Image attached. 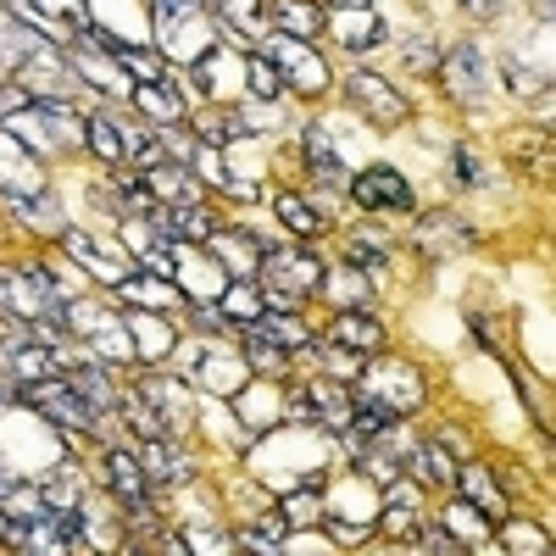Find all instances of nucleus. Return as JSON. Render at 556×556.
I'll list each match as a JSON object with an SVG mask.
<instances>
[{
    "instance_id": "obj_23",
    "label": "nucleus",
    "mask_w": 556,
    "mask_h": 556,
    "mask_svg": "<svg viewBox=\"0 0 556 556\" xmlns=\"http://www.w3.org/2000/svg\"><path fill=\"white\" fill-rule=\"evenodd\" d=\"M67 379L84 390L89 406H101V412L123 406V390H117V379H112V362H101V356H73V362H67Z\"/></svg>"
},
{
    "instance_id": "obj_53",
    "label": "nucleus",
    "mask_w": 556,
    "mask_h": 556,
    "mask_svg": "<svg viewBox=\"0 0 556 556\" xmlns=\"http://www.w3.org/2000/svg\"><path fill=\"white\" fill-rule=\"evenodd\" d=\"M12 390H17V384H12V374H7V367H0V406L12 401Z\"/></svg>"
},
{
    "instance_id": "obj_39",
    "label": "nucleus",
    "mask_w": 556,
    "mask_h": 556,
    "mask_svg": "<svg viewBox=\"0 0 556 556\" xmlns=\"http://www.w3.org/2000/svg\"><path fill=\"white\" fill-rule=\"evenodd\" d=\"M445 529L456 534V545H462V551H484V545H490V534H484L479 513H473V506L462 501V495H456V501L445 506Z\"/></svg>"
},
{
    "instance_id": "obj_52",
    "label": "nucleus",
    "mask_w": 556,
    "mask_h": 556,
    "mask_svg": "<svg viewBox=\"0 0 556 556\" xmlns=\"http://www.w3.org/2000/svg\"><path fill=\"white\" fill-rule=\"evenodd\" d=\"M462 7L479 12V17H495V12H501V0H462Z\"/></svg>"
},
{
    "instance_id": "obj_51",
    "label": "nucleus",
    "mask_w": 556,
    "mask_h": 556,
    "mask_svg": "<svg viewBox=\"0 0 556 556\" xmlns=\"http://www.w3.org/2000/svg\"><path fill=\"white\" fill-rule=\"evenodd\" d=\"M506 523V551H551V540L529 523H513V518H501Z\"/></svg>"
},
{
    "instance_id": "obj_8",
    "label": "nucleus",
    "mask_w": 556,
    "mask_h": 556,
    "mask_svg": "<svg viewBox=\"0 0 556 556\" xmlns=\"http://www.w3.org/2000/svg\"><path fill=\"white\" fill-rule=\"evenodd\" d=\"M340 89H345L351 112L367 117L374 128H401V123H406V96H401L390 78H379V73H351Z\"/></svg>"
},
{
    "instance_id": "obj_46",
    "label": "nucleus",
    "mask_w": 556,
    "mask_h": 556,
    "mask_svg": "<svg viewBox=\"0 0 556 556\" xmlns=\"http://www.w3.org/2000/svg\"><path fill=\"white\" fill-rule=\"evenodd\" d=\"M245 367H251V374H262V379H278V374H290V356L245 329Z\"/></svg>"
},
{
    "instance_id": "obj_41",
    "label": "nucleus",
    "mask_w": 556,
    "mask_h": 556,
    "mask_svg": "<svg viewBox=\"0 0 556 556\" xmlns=\"http://www.w3.org/2000/svg\"><path fill=\"white\" fill-rule=\"evenodd\" d=\"M273 212H278V223H285L290 235H323V228H329V223H323V212H317V206H306L301 195H278V201H273Z\"/></svg>"
},
{
    "instance_id": "obj_5",
    "label": "nucleus",
    "mask_w": 556,
    "mask_h": 556,
    "mask_svg": "<svg viewBox=\"0 0 556 556\" xmlns=\"http://www.w3.org/2000/svg\"><path fill=\"white\" fill-rule=\"evenodd\" d=\"M256 273H262V285H267V290L301 301V295L323 290V273H329V267H323L312 251H301V245H267Z\"/></svg>"
},
{
    "instance_id": "obj_43",
    "label": "nucleus",
    "mask_w": 556,
    "mask_h": 556,
    "mask_svg": "<svg viewBox=\"0 0 556 556\" xmlns=\"http://www.w3.org/2000/svg\"><path fill=\"white\" fill-rule=\"evenodd\" d=\"M245 89L256 101H278V96H285V78H278V67L262 51H245Z\"/></svg>"
},
{
    "instance_id": "obj_34",
    "label": "nucleus",
    "mask_w": 556,
    "mask_h": 556,
    "mask_svg": "<svg viewBox=\"0 0 556 556\" xmlns=\"http://www.w3.org/2000/svg\"><path fill=\"white\" fill-rule=\"evenodd\" d=\"M323 479H301V484H290V490H278V518H285L290 529L295 523H317L323 518Z\"/></svg>"
},
{
    "instance_id": "obj_18",
    "label": "nucleus",
    "mask_w": 556,
    "mask_h": 556,
    "mask_svg": "<svg viewBox=\"0 0 556 556\" xmlns=\"http://www.w3.org/2000/svg\"><path fill=\"white\" fill-rule=\"evenodd\" d=\"M146 184L162 206H195L201 201V184H195V167L178 162V156H162L156 167H146Z\"/></svg>"
},
{
    "instance_id": "obj_54",
    "label": "nucleus",
    "mask_w": 556,
    "mask_h": 556,
    "mask_svg": "<svg viewBox=\"0 0 556 556\" xmlns=\"http://www.w3.org/2000/svg\"><path fill=\"white\" fill-rule=\"evenodd\" d=\"M534 12H540V23H551V0H534Z\"/></svg>"
},
{
    "instance_id": "obj_49",
    "label": "nucleus",
    "mask_w": 556,
    "mask_h": 556,
    "mask_svg": "<svg viewBox=\"0 0 556 556\" xmlns=\"http://www.w3.org/2000/svg\"><path fill=\"white\" fill-rule=\"evenodd\" d=\"M285 529H290V523L273 513L267 523H251V529H245V540H235V545H245V551H278V545H285Z\"/></svg>"
},
{
    "instance_id": "obj_11",
    "label": "nucleus",
    "mask_w": 556,
    "mask_h": 556,
    "mask_svg": "<svg viewBox=\"0 0 556 556\" xmlns=\"http://www.w3.org/2000/svg\"><path fill=\"white\" fill-rule=\"evenodd\" d=\"M23 73V89H28V96H45V101H73L78 96V73H73V62H62V56H51V51H45V45H39V51L17 67Z\"/></svg>"
},
{
    "instance_id": "obj_4",
    "label": "nucleus",
    "mask_w": 556,
    "mask_h": 556,
    "mask_svg": "<svg viewBox=\"0 0 556 556\" xmlns=\"http://www.w3.org/2000/svg\"><path fill=\"white\" fill-rule=\"evenodd\" d=\"M67 334H84L89 345H96L89 356H101V362H112V367H128V362H134L128 323L112 317V312L96 306V301H67Z\"/></svg>"
},
{
    "instance_id": "obj_22",
    "label": "nucleus",
    "mask_w": 556,
    "mask_h": 556,
    "mask_svg": "<svg viewBox=\"0 0 556 556\" xmlns=\"http://www.w3.org/2000/svg\"><path fill=\"white\" fill-rule=\"evenodd\" d=\"M139 468H146V479H156V484H178V479L195 473V456L184 445H173V434H156V440L139 445Z\"/></svg>"
},
{
    "instance_id": "obj_42",
    "label": "nucleus",
    "mask_w": 556,
    "mask_h": 556,
    "mask_svg": "<svg viewBox=\"0 0 556 556\" xmlns=\"http://www.w3.org/2000/svg\"><path fill=\"white\" fill-rule=\"evenodd\" d=\"M39 495H45V506H51V513H78L84 506V484L62 468V473H45L39 479Z\"/></svg>"
},
{
    "instance_id": "obj_35",
    "label": "nucleus",
    "mask_w": 556,
    "mask_h": 556,
    "mask_svg": "<svg viewBox=\"0 0 556 556\" xmlns=\"http://www.w3.org/2000/svg\"><path fill=\"white\" fill-rule=\"evenodd\" d=\"M251 334L256 340H267V345H278V351H301L312 334H306V323L295 317V312H262L256 323H251Z\"/></svg>"
},
{
    "instance_id": "obj_12",
    "label": "nucleus",
    "mask_w": 556,
    "mask_h": 556,
    "mask_svg": "<svg viewBox=\"0 0 556 556\" xmlns=\"http://www.w3.org/2000/svg\"><path fill=\"white\" fill-rule=\"evenodd\" d=\"M329 28H334V39L345 45L351 56H367V51H379V45L390 39V28H384V17L374 7H334Z\"/></svg>"
},
{
    "instance_id": "obj_2",
    "label": "nucleus",
    "mask_w": 556,
    "mask_h": 556,
    "mask_svg": "<svg viewBox=\"0 0 556 556\" xmlns=\"http://www.w3.org/2000/svg\"><path fill=\"white\" fill-rule=\"evenodd\" d=\"M351 395L384 406L401 424V417H412L417 406H424V374H417L412 362H401V356H367L356 367V390Z\"/></svg>"
},
{
    "instance_id": "obj_28",
    "label": "nucleus",
    "mask_w": 556,
    "mask_h": 556,
    "mask_svg": "<svg viewBox=\"0 0 556 556\" xmlns=\"http://www.w3.org/2000/svg\"><path fill=\"white\" fill-rule=\"evenodd\" d=\"M139 112H146L151 123H184V89L178 84H167V78H156V84H134V96H128Z\"/></svg>"
},
{
    "instance_id": "obj_27",
    "label": "nucleus",
    "mask_w": 556,
    "mask_h": 556,
    "mask_svg": "<svg viewBox=\"0 0 556 556\" xmlns=\"http://www.w3.org/2000/svg\"><path fill=\"white\" fill-rule=\"evenodd\" d=\"M456 490H462V501H468L479 518H490V523L506 518V495H501V484L484 468H456Z\"/></svg>"
},
{
    "instance_id": "obj_40",
    "label": "nucleus",
    "mask_w": 556,
    "mask_h": 556,
    "mask_svg": "<svg viewBox=\"0 0 556 556\" xmlns=\"http://www.w3.org/2000/svg\"><path fill=\"white\" fill-rule=\"evenodd\" d=\"M395 51H401L406 73H440V51H445V45H434V34L417 28V34H406V39L395 45Z\"/></svg>"
},
{
    "instance_id": "obj_14",
    "label": "nucleus",
    "mask_w": 556,
    "mask_h": 556,
    "mask_svg": "<svg viewBox=\"0 0 556 556\" xmlns=\"http://www.w3.org/2000/svg\"><path fill=\"white\" fill-rule=\"evenodd\" d=\"M34 190H45L39 156L23 146L17 134L0 128V195H34Z\"/></svg>"
},
{
    "instance_id": "obj_20",
    "label": "nucleus",
    "mask_w": 556,
    "mask_h": 556,
    "mask_svg": "<svg viewBox=\"0 0 556 556\" xmlns=\"http://www.w3.org/2000/svg\"><path fill=\"white\" fill-rule=\"evenodd\" d=\"M117 295L128 306H146V312H190V295H184L173 278H156V273H134L117 285Z\"/></svg>"
},
{
    "instance_id": "obj_29",
    "label": "nucleus",
    "mask_w": 556,
    "mask_h": 556,
    "mask_svg": "<svg viewBox=\"0 0 556 556\" xmlns=\"http://www.w3.org/2000/svg\"><path fill=\"white\" fill-rule=\"evenodd\" d=\"M406 473L429 479L434 490H456V451H445V434L412 445V468H406Z\"/></svg>"
},
{
    "instance_id": "obj_45",
    "label": "nucleus",
    "mask_w": 556,
    "mask_h": 556,
    "mask_svg": "<svg viewBox=\"0 0 556 556\" xmlns=\"http://www.w3.org/2000/svg\"><path fill=\"white\" fill-rule=\"evenodd\" d=\"M112 62L128 73V84H156L162 78V56L156 51H139V45H117Z\"/></svg>"
},
{
    "instance_id": "obj_1",
    "label": "nucleus",
    "mask_w": 556,
    "mask_h": 556,
    "mask_svg": "<svg viewBox=\"0 0 556 556\" xmlns=\"http://www.w3.org/2000/svg\"><path fill=\"white\" fill-rule=\"evenodd\" d=\"M0 128L17 134L34 156H67L84 146V117L67 101H28L23 112L0 117Z\"/></svg>"
},
{
    "instance_id": "obj_48",
    "label": "nucleus",
    "mask_w": 556,
    "mask_h": 556,
    "mask_svg": "<svg viewBox=\"0 0 556 556\" xmlns=\"http://www.w3.org/2000/svg\"><path fill=\"white\" fill-rule=\"evenodd\" d=\"M501 78L513 84V96H523V101H534V96H551V78H545V73H529L518 56H501Z\"/></svg>"
},
{
    "instance_id": "obj_7",
    "label": "nucleus",
    "mask_w": 556,
    "mask_h": 556,
    "mask_svg": "<svg viewBox=\"0 0 556 556\" xmlns=\"http://www.w3.org/2000/svg\"><path fill=\"white\" fill-rule=\"evenodd\" d=\"M262 56L278 67L285 89H301V96H323V89H329V67H323V56L312 51L306 39L273 34V39H262Z\"/></svg>"
},
{
    "instance_id": "obj_6",
    "label": "nucleus",
    "mask_w": 556,
    "mask_h": 556,
    "mask_svg": "<svg viewBox=\"0 0 556 556\" xmlns=\"http://www.w3.org/2000/svg\"><path fill=\"white\" fill-rule=\"evenodd\" d=\"M440 73H445V89L456 106H484L490 89H495V73H490V56L479 51L473 39L451 45V51H440Z\"/></svg>"
},
{
    "instance_id": "obj_30",
    "label": "nucleus",
    "mask_w": 556,
    "mask_h": 556,
    "mask_svg": "<svg viewBox=\"0 0 556 556\" xmlns=\"http://www.w3.org/2000/svg\"><path fill=\"white\" fill-rule=\"evenodd\" d=\"M235 412H240V424L245 429H273V424H285V395H278V390H262V384H240L235 390Z\"/></svg>"
},
{
    "instance_id": "obj_55",
    "label": "nucleus",
    "mask_w": 556,
    "mask_h": 556,
    "mask_svg": "<svg viewBox=\"0 0 556 556\" xmlns=\"http://www.w3.org/2000/svg\"><path fill=\"white\" fill-rule=\"evenodd\" d=\"M329 7H367V0H329Z\"/></svg>"
},
{
    "instance_id": "obj_9",
    "label": "nucleus",
    "mask_w": 556,
    "mask_h": 556,
    "mask_svg": "<svg viewBox=\"0 0 556 556\" xmlns=\"http://www.w3.org/2000/svg\"><path fill=\"white\" fill-rule=\"evenodd\" d=\"M412 245H417V256L445 262V256L473 251V245H479V228H473L468 217H456V212H429V217L412 223Z\"/></svg>"
},
{
    "instance_id": "obj_15",
    "label": "nucleus",
    "mask_w": 556,
    "mask_h": 556,
    "mask_svg": "<svg viewBox=\"0 0 556 556\" xmlns=\"http://www.w3.org/2000/svg\"><path fill=\"white\" fill-rule=\"evenodd\" d=\"M123 323H128V340H134V362H162V356H173V345H178V334H173V323H167V312H146V306H134V312H123Z\"/></svg>"
},
{
    "instance_id": "obj_33",
    "label": "nucleus",
    "mask_w": 556,
    "mask_h": 556,
    "mask_svg": "<svg viewBox=\"0 0 556 556\" xmlns=\"http://www.w3.org/2000/svg\"><path fill=\"white\" fill-rule=\"evenodd\" d=\"M62 240H67V251H73V262H84V273H96V278H101V285H112V290H117V285H123V278H128V267H123L117 256H106V251H101L96 240H89V235H78V228H67V235H62Z\"/></svg>"
},
{
    "instance_id": "obj_47",
    "label": "nucleus",
    "mask_w": 556,
    "mask_h": 556,
    "mask_svg": "<svg viewBox=\"0 0 556 556\" xmlns=\"http://www.w3.org/2000/svg\"><path fill=\"white\" fill-rule=\"evenodd\" d=\"M123 417H128V424H134L139 434H146V440H156V434H173V424H167V417H162V412H156L146 395H139V390H134V395H123Z\"/></svg>"
},
{
    "instance_id": "obj_38",
    "label": "nucleus",
    "mask_w": 556,
    "mask_h": 556,
    "mask_svg": "<svg viewBox=\"0 0 556 556\" xmlns=\"http://www.w3.org/2000/svg\"><path fill=\"white\" fill-rule=\"evenodd\" d=\"M84 146L96 151L101 162H128V156H123V123L106 117V112H96V117L84 123Z\"/></svg>"
},
{
    "instance_id": "obj_44",
    "label": "nucleus",
    "mask_w": 556,
    "mask_h": 556,
    "mask_svg": "<svg viewBox=\"0 0 556 556\" xmlns=\"http://www.w3.org/2000/svg\"><path fill=\"white\" fill-rule=\"evenodd\" d=\"M195 134H201V146H228V139H245V117L240 106H223V112H206Z\"/></svg>"
},
{
    "instance_id": "obj_24",
    "label": "nucleus",
    "mask_w": 556,
    "mask_h": 556,
    "mask_svg": "<svg viewBox=\"0 0 556 556\" xmlns=\"http://www.w3.org/2000/svg\"><path fill=\"white\" fill-rule=\"evenodd\" d=\"M306 390V401H312V417L323 429H345L351 424V390H345V379H329V374H317L312 384H301Z\"/></svg>"
},
{
    "instance_id": "obj_3",
    "label": "nucleus",
    "mask_w": 556,
    "mask_h": 556,
    "mask_svg": "<svg viewBox=\"0 0 556 556\" xmlns=\"http://www.w3.org/2000/svg\"><path fill=\"white\" fill-rule=\"evenodd\" d=\"M17 395L39 412V417H51L56 429H67V434H89L101 424V406H89L84 401V390L67 379V374H56V379H34V384H17Z\"/></svg>"
},
{
    "instance_id": "obj_25",
    "label": "nucleus",
    "mask_w": 556,
    "mask_h": 556,
    "mask_svg": "<svg viewBox=\"0 0 556 556\" xmlns=\"http://www.w3.org/2000/svg\"><path fill=\"white\" fill-rule=\"evenodd\" d=\"M267 23L290 39H317V28L329 23V12L317 0H267Z\"/></svg>"
},
{
    "instance_id": "obj_36",
    "label": "nucleus",
    "mask_w": 556,
    "mask_h": 556,
    "mask_svg": "<svg viewBox=\"0 0 556 556\" xmlns=\"http://www.w3.org/2000/svg\"><path fill=\"white\" fill-rule=\"evenodd\" d=\"M379 523H384V534H395V540H406V545H412V534L424 529L417 495H412V490L401 495V484H390V495H384V518H379Z\"/></svg>"
},
{
    "instance_id": "obj_16",
    "label": "nucleus",
    "mask_w": 556,
    "mask_h": 556,
    "mask_svg": "<svg viewBox=\"0 0 556 556\" xmlns=\"http://www.w3.org/2000/svg\"><path fill=\"white\" fill-rule=\"evenodd\" d=\"M206 251L235 273V278H251L256 267H262V235L256 228H212V240H206Z\"/></svg>"
},
{
    "instance_id": "obj_37",
    "label": "nucleus",
    "mask_w": 556,
    "mask_h": 556,
    "mask_svg": "<svg viewBox=\"0 0 556 556\" xmlns=\"http://www.w3.org/2000/svg\"><path fill=\"white\" fill-rule=\"evenodd\" d=\"M323 290H329V301L340 312H367V301H374V290H367V278L356 267H334V273H323Z\"/></svg>"
},
{
    "instance_id": "obj_19",
    "label": "nucleus",
    "mask_w": 556,
    "mask_h": 556,
    "mask_svg": "<svg viewBox=\"0 0 556 556\" xmlns=\"http://www.w3.org/2000/svg\"><path fill=\"white\" fill-rule=\"evenodd\" d=\"M0 201H7V212H12L23 228H34V235H51V240L67 235V212H62V201H56L51 190H34V195H0Z\"/></svg>"
},
{
    "instance_id": "obj_32",
    "label": "nucleus",
    "mask_w": 556,
    "mask_h": 556,
    "mask_svg": "<svg viewBox=\"0 0 556 556\" xmlns=\"http://www.w3.org/2000/svg\"><path fill=\"white\" fill-rule=\"evenodd\" d=\"M334 345H345V351H356V356H374V351H384V329L367 312H340L334 317V334H329Z\"/></svg>"
},
{
    "instance_id": "obj_21",
    "label": "nucleus",
    "mask_w": 556,
    "mask_h": 556,
    "mask_svg": "<svg viewBox=\"0 0 556 556\" xmlns=\"http://www.w3.org/2000/svg\"><path fill=\"white\" fill-rule=\"evenodd\" d=\"M101 479H106V490L117 495V506L151 495V479H146V468H139V456H134L128 445H112V451L101 456Z\"/></svg>"
},
{
    "instance_id": "obj_13",
    "label": "nucleus",
    "mask_w": 556,
    "mask_h": 556,
    "mask_svg": "<svg viewBox=\"0 0 556 556\" xmlns=\"http://www.w3.org/2000/svg\"><path fill=\"white\" fill-rule=\"evenodd\" d=\"M217 34H228L235 45H256L267 39V0H206Z\"/></svg>"
},
{
    "instance_id": "obj_10",
    "label": "nucleus",
    "mask_w": 556,
    "mask_h": 556,
    "mask_svg": "<svg viewBox=\"0 0 556 556\" xmlns=\"http://www.w3.org/2000/svg\"><path fill=\"white\" fill-rule=\"evenodd\" d=\"M351 195H356V206L362 212H412L417 206V195H412V184L395 173V167H367V173H356L351 178Z\"/></svg>"
},
{
    "instance_id": "obj_17",
    "label": "nucleus",
    "mask_w": 556,
    "mask_h": 556,
    "mask_svg": "<svg viewBox=\"0 0 556 556\" xmlns=\"http://www.w3.org/2000/svg\"><path fill=\"white\" fill-rule=\"evenodd\" d=\"M301 156H306V173L323 184V190H345L351 184V173H345V162H340V151H334V139H329L323 123L301 128Z\"/></svg>"
},
{
    "instance_id": "obj_31",
    "label": "nucleus",
    "mask_w": 556,
    "mask_h": 556,
    "mask_svg": "<svg viewBox=\"0 0 556 556\" xmlns=\"http://www.w3.org/2000/svg\"><path fill=\"white\" fill-rule=\"evenodd\" d=\"M217 312H223L228 323H240V329H251V323L267 312V295H262L256 278H235L228 290H217Z\"/></svg>"
},
{
    "instance_id": "obj_26",
    "label": "nucleus",
    "mask_w": 556,
    "mask_h": 556,
    "mask_svg": "<svg viewBox=\"0 0 556 556\" xmlns=\"http://www.w3.org/2000/svg\"><path fill=\"white\" fill-rule=\"evenodd\" d=\"M139 395H146L162 417H167V424L178 429V424H190V384H184V379H173V374H146V384H139Z\"/></svg>"
},
{
    "instance_id": "obj_50",
    "label": "nucleus",
    "mask_w": 556,
    "mask_h": 556,
    "mask_svg": "<svg viewBox=\"0 0 556 556\" xmlns=\"http://www.w3.org/2000/svg\"><path fill=\"white\" fill-rule=\"evenodd\" d=\"M451 162H456V178L468 184V190H484V184H490V173H484V162L473 156V146H456Z\"/></svg>"
}]
</instances>
